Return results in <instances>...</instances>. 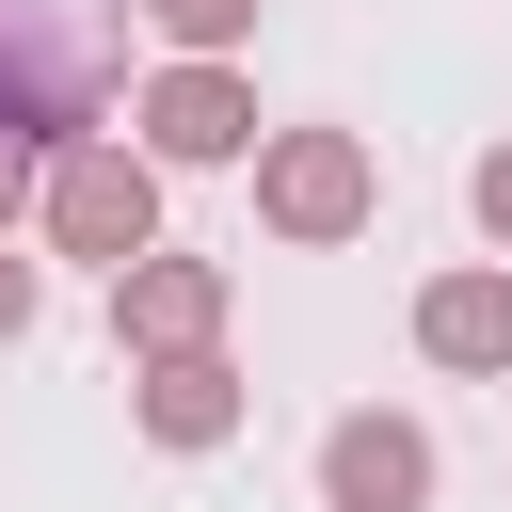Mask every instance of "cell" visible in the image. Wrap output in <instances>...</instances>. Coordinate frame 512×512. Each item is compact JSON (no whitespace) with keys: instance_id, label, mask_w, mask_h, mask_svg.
Returning a JSON list of instances; mask_svg holds the SVG:
<instances>
[{"instance_id":"6da1fadb","label":"cell","mask_w":512,"mask_h":512,"mask_svg":"<svg viewBox=\"0 0 512 512\" xmlns=\"http://www.w3.org/2000/svg\"><path fill=\"white\" fill-rule=\"evenodd\" d=\"M96 112H112V32H96V0H0V144H16V160H64Z\"/></svg>"},{"instance_id":"7a4b0ae2","label":"cell","mask_w":512,"mask_h":512,"mask_svg":"<svg viewBox=\"0 0 512 512\" xmlns=\"http://www.w3.org/2000/svg\"><path fill=\"white\" fill-rule=\"evenodd\" d=\"M32 240H48V256H80V272L160 256V160H144L128 128H80V144L32 176Z\"/></svg>"},{"instance_id":"3957f363","label":"cell","mask_w":512,"mask_h":512,"mask_svg":"<svg viewBox=\"0 0 512 512\" xmlns=\"http://www.w3.org/2000/svg\"><path fill=\"white\" fill-rule=\"evenodd\" d=\"M368 208H384V160H368V128H256V240H288V256H336V240H368Z\"/></svg>"},{"instance_id":"277c9868","label":"cell","mask_w":512,"mask_h":512,"mask_svg":"<svg viewBox=\"0 0 512 512\" xmlns=\"http://www.w3.org/2000/svg\"><path fill=\"white\" fill-rule=\"evenodd\" d=\"M128 144L160 176H224V160H256V80L240 64H144L128 80Z\"/></svg>"},{"instance_id":"5b68a950","label":"cell","mask_w":512,"mask_h":512,"mask_svg":"<svg viewBox=\"0 0 512 512\" xmlns=\"http://www.w3.org/2000/svg\"><path fill=\"white\" fill-rule=\"evenodd\" d=\"M224 304H240V272L160 240V256L112 272V352H128V368H160V352H224Z\"/></svg>"},{"instance_id":"8992f818","label":"cell","mask_w":512,"mask_h":512,"mask_svg":"<svg viewBox=\"0 0 512 512\" xmlns=\"http://www.w3.org/2000/svg\"><path fill=\"white\" fill-rule=\"evenodd\" d=\"M320 512H432V480H448V448H432V416H384V400H352L336 432H320Z\"/></svg>"},{"instance_id":"52a82bcc","label":"cell","mask_w":512,"mask_h":512,"mask_svg":"<svg viewBox=\"0 0 512 512\" xmlns=\"http://www.w3.org/2000/svg\"><path fill=\"white\" fill-rule=\"evenodd\" d=\"M416 352L464 368V384H512V256H448L416 288Z\"/></svg>"},{"instance_id":"ba28073f","label":"cell","mask_w":512,"mask_h":512,"mask_svg":"<svg viewBox=\"0 0 512 512\" xmlns=\"http://www.w3.org/2000/svg\"><path fill=\"white\" fill-rule=\"evenodd\" d=\"M128 416H144V448L192 464V448H224V432L256 416V384H240L224 352H160V368H128Z\"/></svg>"},{"instance_id":"9c48e42d","label":"cell","mask_w":512,"mask_h":512,"mask_svg":"<svg viewBox=\"0 0 512 512\" xmlns=\"http://www.w3.org/2000/svg\"><path fill=\"white\" fill-rule=\"evenodd\" d=\"M144 32H160V64H240L256 48V0H128Z\"/></svg>"},{"instance_id":"30bf717a","label":"cell","mask_w":512,"mask_h":512,"mask_svg":"<svg viewBox=\"0 0 512 512\" xmlns=\"http://www.w3.org/2000/svg\"><path fill=\"white\" fill-rule=\"evenodd\" d=\"M464 208H480V240L512 256V144H480V160H464Z\"/></svg>"},{"instance_id":"8fae6325","label":"cell","mask_w":512,"mask_h":512,"mask_svg":"<svg viewBox=\"0 0 512 512\" xmlns=\"http://www.w3.org/2000/svg\"><path fill=\"white\" fill-rule=\"evenodd\" d=\"M32 320H48V272H32V256H16V240H0V352H16V336H32Z\"/></svg>"},{"instance_id":"7c38bea8","label":"cell","mask_w":512,"mask_h":512,"mask_svg":"<svg viewBox=\"0 0 512 512\" xmlns=\"http://www.w3.org/2000/svg\"><path fill=\"white\" fill-rule=\"evenodd\" d=\"M32 176H48V160H16V144H0V240L32 224Z\"/></svg>"}]
</instances>
